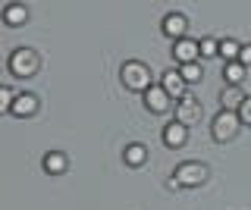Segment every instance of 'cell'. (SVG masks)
<instances>
[{
    "label": "cell",
    "instance_id": "7a4b0ae2",
    "mask_svg": "<svg viewBox=\"0 0 251 210\" xmlns=\"http://www.w3.org/2000/svg\"><path fill=\"white\" fill-rule=\"evenodd\" d=\"M120 79L129 91H148L151 88V69H148V63H141V60H126L123 69H120Z\"/></svg>",
    "mask_w": 251,
    "mask_h": 210
},
{
    "label": "cell",
    "instance_id": "30bf717a",
    "mask_svg": "<svg viewBox=\"0 0 251 210\" xmlns=\"http://www.w3.org/2000/svg\"><path fill=\"white\" fill-rule=\"evenodd\" d=\"M173 57L179 60V63H198V57H201V47H198V41H192V38H182V41H176L173 44Z\"/></svg>",
    "mask_w": 251,
    "mask_h": 210
},
{
    "label": "cell",
    "instance_id": "7c38bea8",
    "mask_svg": "<svg viewBox=\"0 0 251 210\" xmlns=\"http://www.w3.org/2000/svg\"><path fill=\"white\" fill-rule=\"evenodd\" d=\"M41 166H44L50 176H60V173H66L69 160H66V154H63V151H47L44 157H41Z\"/></svg>",
    "mask_w": 251,
    "mask_h": 210
},
{
    "label": "cell",
    "instance_id": "ba28073f",
    "mask_svg": "<svg viewBox=\"0 0 251 210\" xmlns=\"http://www.w3.org/2000/svg\"><path fill=\"white\" fill-rule=\"evenodd\" d=\"M185 141H188V129L182 126V122H167L163 126V144L167 147H173V151H179V147H185Z\"/></svg>",
    "mask_w": 251,
    "mask_h": 210
},
{
    "label": "cell",
    "instance_id": "8992f818",
    "mask_svg": "<svg viewBox=\"0 0 251 210\" xmlns=\"http://www.w3.org/2000/svg\"><path fill=\"white\" fill-rule=\"evenodd\" d=\"M160 32L167 38H173V41H182L185 32H188V19L182 16V13H167L163 22H160Z\"/></svg>",
    "mask_w": 251,
    "mask_h": 210
},
{
    "label": "cell",
    "instance_id": "2e32d148",
    "mask_svg": "<svg viewBox=\"0 0 251 210\" xmlns=\"http://www.w3.org/2000/svg\"><path fill=\"white\" fill-rule=\"evenodd\" d=\"M223 79H226V85L229 88H239L242 85V79H245V66L235 60V63H226V69H223Z\"/></svg>",
    "mask_w": 251,
    "mask_h": 210
},
{
    "label": "cell",
    "instance_id": "ac0fdd59",
    "mask_svg": "<svg viewBox=\"0 0 251 210\" xmlns=\"http://www.w3.org/2000/svg\"><path fill=\"white\" fill-rule=\"evenodd\" d=\"M16 97H19V94H16L10 85H3V88H0V113H13Z\"/></svg>",
    "mask_w": 251,
    "mask_h": 210
},
{
    "label": "cell",
    "instance_id": "52a82bcc",
    "mask_svg": "<svg viewBox=\"0 0 251 210\" xmlns=\"http://www.w3.org/2000/svg\"><path fill=\"white\" fill-rule=\"evenodd\" d=\"M170 104H173V97L163 91V85H151V88L145 91V107L151 113H167Z\"/></svg>",
    "mask_w": 251,
    "mask_h": 210
},
{
    "label": "cell",
    "instance_id": "4fadbf2b",
    "mask_svg": "<svg viewBox=\"0 0 251 210\" xmlns=\"http://www.w3.org/2000/svg\"><path fill=\"white\" fill-rule=\"evenodd\" d=\"M31 113H38V94L22 91V94L16 97V104H13V116H31Z\"/></svg>",
    "mask_w": 251,
    "mask_h": 210
},
{
    "label": "cell",
    "instance_id": "e0dca14e",
    "mask_svg": "<svg viewBox=\"0 0 251 210\" xmlns=\"http://www.w3.org/2000/svg\"><path fill=\"white\" fill-rule=\"evenodd\" d=\"M242 100H245V97H242L239 88H226L223 94H220V110H239Z\"/></svg>",
    "mask_w": 251,
    "mask_h": 210
},
{
    "label": "cell",
    "instance_id": "9c48e42d",
    "mask_svg": "<svg viewBox=\"0 0 251 210\" xmlns=\"http://www.w3.org/2000/svg\"><path fill=\"white\" fill-rule=\"evenodd\" d=\"M0 13H3L6 25H25L28 22V6L19 3V0H6V3L0 6Z\"/></svg>",
    "mask_w": 251,
    "mask_h": 210
},
{
    "label": "cell",
    "instance_id": "5b68a950",
    "mask_svg": "<svg viewBox=\"0 0 251 210\" xmlns=\"http://www.w3.org/2000/svg\"><path fill=\"white\" fill-rule=\"evenodd\" d=\"M198 119H201V100L198 97L185 94L182 100H176V122H182V126L188 129L192 122H198Z\"/></svg>",
    "mask_w": 251,
    "mask_h": 210
},
{
    "label": "cell",
    "instance_id": "44dd1931",
    "mask_svg": "<svg viewBox=\"0 0 251 210\" xmlns=\"http://www.w3.org/2000/svg\"><path fill=\"white\" fill-rule=\"evenodd\" d=\"M235 113H239L242 126H251V94H248L245 100H242V107H239V110H235Z\"/></svg>",
    "mask_w": 251,
    "mask_h": 210
},
{
    "label": "cell",
    "instance_id": "6da1fadb",
    "mask_svg": "<svg viewBox=\"0 0 251 210\" xmlns=\"http://www.w3.org/2000/svg\"><path fill=\"white\" fill-rule=\"evenodd\" d=\"M6 66H10V72L16 79H31V75L41 69V57L31 47H16L10 53V60H6Z\"/></svg>",
    "mask_w": 251,
    "mask_h": 210
},
{
    "label": "cell",
    "instance_id": "277c9868",
    "mask_svg": "<svg viewBox=\"0 0 251 210\" xmlns=\"http://www.w3.org/2000/svg\"><path fill=\"white\" fill-rule=\"evenodd\" d=\"M173 179L179 182V188H195V185H201L204 179H207V166L198 160H185L176 166V173H173Z\"/></svg>",
    "mask_w": 251,
    "mask_h": 210
},
{
    "label": "cell",
    "instance_id": "3957f363",
    "mask_svg": "<svg viewBox=\"0 0 251 210\" xmlns=\"http://www.w3.org/2000/svg\"><path fill=\"white\" fill-rule=\"evenodd\" d=\"M239 129H242V119H239V113L235 110H220L214 119H210V135H214V141H232L235 135H239Z\"/></svg>",
    "mask_w": 251,
    "mask_h": 210
},
{
    "label": "cell",
    "instance_id": "8fae6325",
    "mask_svg": "<svg viewBox=\"0 0 251 210\" xmlns=\"http://www.w3.org/2000/svg\"><path fill=\"white\" fill-rule=\"evenodd\" d=\"M160 85H163V91H167L170 97H176V100L185 97V79L179 75V69H167L163 79H160Z\"/></svg>",
    "mask_w": 251,
    "mask_h": 210
},
{
    "label": "cell",
    "instance_id": "5bb4252c",
    "mask_svg": "<svg viewBox=\"0 0 251 210\" xmlns=\"http://www.w3.org/2000/svg\"><path fill=\"white\" fill-rule=\"evenodd\" d=\"M123 160L129 163V166H141V163L148 160V147H145V144H138V141L126 144V147H123Z\"/></svg>",
    "mask_w": 251,
    "mask_h": 210
},
{
    "label": "cell",
    "instance_id": "ffe728a7",
    "mask_svg": "<svg viewBox=\"0 0 251 210\" xmlns=\"http://www.w3.org/2000/svg\"><path fill=\"white\" fill-rule=\"evenodd\" d=\"M179 75L185 79V85H188V82H201L204 69H201L198 63H185V66H179Z\"/></svg>",
    "mask_w": 251,
    "mask_h": 210
},
{
    "label": "cell",
    "instance_id": "7402d4cb",
    "mask_svg": "<svg viewBox=\"0 0 251 210\" xmlns=\"http://www.w3.org/2000/svg\"><path fill=\"white\" fill-rule=\"evenodd\" d=\"M239 63L245 66V69L251 66V44H245V47H242V57H239Z\"/></svg>",
    "mask_w": 251,
    "mask_h": 210
},
{
    "label": "cell",
    "instance_id": "d6986e66",
    "mask_svg": "<svg viewBox=\"0 0 251 210\" xmlns=\"http://www.w3.org/2000/svg\"><path fill=\"white\" fill-rule=\"evenodd\" d=\"M198 47H201V57H220V41H217V38H210V35L201 38Z\"/></svg>",
    "mask_w": 251,
    "mask_h": 210
},
{
    "label": "cell",
    "instance_id": "9a60e30c",
    "mask_svg": "<svg viewBox=\"0 0 251 210\" xmlns=\"http://www.w3.org/2000/svg\"><path fill=\"white\" fill-rule=\"evenodd\" d=\"M242 47H245V44H239L235 38H223V41H220V57H223L226 63H235V60L242 57Z\"/></svg>",
    "mask_w": 251,
    "mask_h": 210
}]
</instances>
